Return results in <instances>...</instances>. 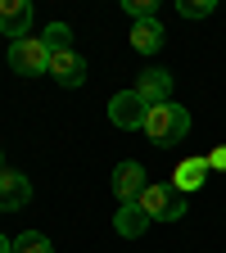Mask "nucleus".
Instances as JSON below:
<instances>
[{
  "instance_id": "obj_1",
  "label": "nucleus",
  "mask_w": 226,
  "mask_h": 253,
  "mask_svg": "<svg viewBox=\"0 0 226 253\" xmlns=\"http://www.w3.org/2000/svg\"><path fill=\"white\" fill-rule=\"evenodd\" d=\"M185 131H190V113H185L181 104H158V109H149L145 136H149L158 149H168V145L185 140Z\"/></svg>"
},
{
  "instance_id": "obj_2",
  "label": "nucleus",
  "mask_w": 226,
  "mask_h": 253,
  "mask_svg": "<svg viewBox=\"0 0 226 253\" xmlns=\"http://www.w3.org/2000/svg\"><path fill=\"white\" fill-rule=\"evenodd\" d=\"M140 208L149 212V221H181L185 217V195L172 181H149L145 195H140Z\"/></svg>"
},
{
  "instance_id": "obj_3",
  "label": "nucleus",
  "mask_w": 226,
  "mask_h": 253,
  "mask_svg": "<svg viewBox=\"0 0 226 253\" xmlns=\"http://www.w3.org/2000/svg\"><path fill=\"white\" fill-rule=\"evenodd\" d=\"M9 68H14L18 77H41V73H50V50H45V41H41V37L14 41V45H9Z\"/></svg>"
},
{
  "instance_id": "obj_4",
  "label": "nucleus",
  "mask_w": 226,
  "mask_h": 253,
  "mask_svg": "<svg viewBox=\"0 0 226 253\" xmlns=\"http://www.w3.org/2000/svg\"><path fill=\"white\" fill-rule=\"evenodd\" d=\"M109 122L122 126V131H145V122H149V104L140 100L136 90H118L113 100H109Z\"/></svg>"
},
{
  "instance_id": "obj_5",
  "label": "nucleus",
  "mask_w": 226,
  "mask_h": 253,
  "mask_svg": "<svg viewBox=\"0 0 226 253\" xmlns=\"http://www.w3.org/2000/svg\"><path fill=\"white\" fill-rule=\"evenodd\" d=\"M145 168L136 163V158H127V163H118L113 168V195H118V204H140V195H145Z\"/></svg>"
},
{
  "instance_id": "obj_6",
  "label": "nucleus",
  "mask_w": 226,
  "mask_h": 253,
  "mask_svg": "<svg viewBox=\"0 0 226 253\" xmlns=\"http://www.w3.org/2000/svg\"><path fill=\"white\" fill-rule=\"evenodd\" d=\"M27 27H32V0H0V37H9L14 45L27 37Z\"/></svg>"
},
{
  "instance_id": "obj_7",
  "label": "nucleus",
  "mask_w": 226,
  "mask_h": 253,
  "mask_svg": "<svg viewBox=\"0 0 226 253\" xmlns=\"http://www.w3.org/2000/svg\"><path fill=\"white\" fill-rule=\"evenodd\" d=\"M32 199V181L14 168H0V212H18Z\"/></svg>"
},
{
  "instance_id": "obj_8",
  "label": "nucleus",
  "mask_w": 226,
  "mask_h": 253,
  "mask_svg": "<svg viewBox=\"0 0 226 253\" xmlns=\"http://www.w3.org/2000/svg\"><path fill=\"white\" fill-rule=\"evenodd\" d=\"M140 100L149 104V109H158V104H172V73H163V68H145L140 73V82L132 86Z\"/></svg>"
},
{
  "instance_id": "obj_9",
  "label": "nucleus",
  "mask_w": 226,
  "mask_h": 253,
  "mask_svg": "<svg viewBox=\"0 0 226 253\" xmlns=\"http://www.w3.org/2000/svg\"><path fill=\"white\" fill-rule=\"evenodd\" d=\"M50 77H54L59 86L77 90V86L86 82V59H82L77 50H59V54H50Z\"/></svg>"
},
{
  "instance_id": "obj_10",
  "label": "nucleus",
  "mask_w": 226,
  "mask_h": 253,
  "mask_svg": "<svg viewBox=\"0 0 226 253\" xmlns=\"http://www.w3.org/2000/svg\"><path fill=\"white\" fill-rule=\"evenodd\" d=\"M208 172H213V168H208V158H199V154H195V158H181L177 172H172V185L181 190V195H195V190L208 181Z\"/></svg>"
},
{
  "instance_id": "obj_11",
  "label": "nucleus",
  "mask_w": 226,
  "mask_h": 253,
  "mask_svg": "<svg viewBox=\"0 0 226 253\" xmlns=\"http://www.w3.org/2000/svg\"><path fill=\"white\" fill-rule=\"evenodd\" d=\"M113 231H118L122 240H136V235H145V231H149V212H145L140 204H118Z\"/></svg>"
},
{
  "instance_id": "obj_12",
  "label": "nucleus",
  "mask_w": 226,
  "mask_h": 253,
  "mask_svg": "<svg viewBox=\"0 0 226 253\" xmlns=\"http://www.w3.org/2000/svg\"><path fill=\"white\" fill-rule=\"evenodd\" d=\"M168 41V32L158 18H145V23H132V50L136 54H154V50H163Z\"/></svg>"
},
{
  "instance_id": "obj_13",
  "label": "nucleus",
  "mask_w": 226,
  "mask_h": 253,
  "mask_svg": "<svg viewBox=\"0 0 226 253\" xmlns=\"http://www.w3.org/2000/svg\"><path fill=\"white\" fill-rule=\"evenodd\" d=\"M41 41H45V50H50V54H59V50H73V27H68V23H50Z\"/></svg>"
},
{
  "instance_id": "obj_14",
  "label": "nucleus",
  "mask_w": 226,
  "mask_h": 253,
  "mask_svg": "<svg viewBox=\"0 0 226 253\" xmlns=\"http://www.w3.org/2000/svg\"><path fill=\"white\" fill-rule=\"evenodd\" d=\"M14 253H54V244H50L41 231H23V235L14 240Z\"/></svg>"
},
{
  "instance_id": "obj_15",
  "label": "nucleus",
  "mask_w": 226,
  "mask_h": 253,
  "mask_svg": "<svg viewBox=\"0 0 226 253\" xmlns=\"http://www.w3.org/2000/svg\"><path fill=\"white\" fill-rule=\"evenodd\" d=\"M122 9L132 14V23H145V18H158V5H154V0H122Z\"/></svg>"
},
{
  "instance_id": "obj_16",
  "label": "nucleus",
  "mask_w": 226,
  "mask_h": 253,
  "mask_svg": "<svg viewBox=\"0 0 226 253\" xmlns=\"http://www.w3.org/2000/svg\"><path fill=\"white\" fill-rule=\"evenodd\" d=\"M181 18H208L213 9H217V0H181Z\"/></svg>"
},
{
  "instance_id": "obj_17",
  "label": "nucleus",
  "mask_w": 226,
  "mask_h": 253,
  "mask_svg": "<svg viewBox=\"0 0 226 253\" xmlns=\"http://www.w3.org/2000/svg\"><path fill=\"white\" fill-rule=\"evenodd\" d=\"M208 168H213V172H226V145H217V149L208 154Z\"/></svg>"
},
{
  "instance_id": "obj_18",
  "label": "nucleus",
  "mask_w": 226,
  "mask_h": 253,
  "mask_svg": "<svg viewBox=\"0 0 226 253\" xmlns=\"http://www.w3.org/2000/svg\"><path fill=\"white\" fill-rule=\"evenodd\" d=\"M0 253H14V240L9 235H0Z\"/></svg>"
},
{
  "instance_id": "obj_19",
  "label": "nucleus",
  "mask_w": 226,
  "mask_h": 253,
  "mask_svg": "<svg viewBox=\"0 0 226 253\" xmlns=\"http://www.w3.org/2000/svg\"><path fill=\"white\" fill-rule=\"evenodd\" d=\"M0 168H5V158H0Z\"/></svg>"
}]
</instances>
